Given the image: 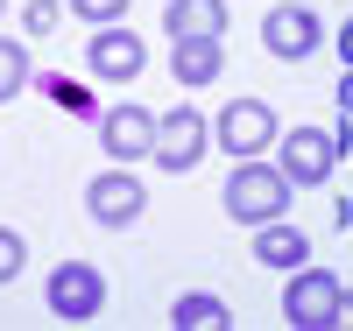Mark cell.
<instances>
[{
    "mask_svg": "<svg viewBox=\"0 0 353 331\" xmlns=\"http://www.w3.org/2000/svg\"><path fill=\"white\" fill-rule=\"evenodd\" d=\"M353 148V71H339V156Z\"/></svg>",
    "mask_w": 353,
    "mask_h": 331,
    "instance_id": "20",
    "label": "cell"
},
{
    "mask_svg": "<svg viewBox=\"0 0 353 331\" xmlns=\"http://www.w3.org/2000/svg\"><path fill=\"white\" fill-rule=\"evenodd\" d=\"M28 85H36V64H28V50L14 36H0V106H14Z\"/></svg>",
    "mask_w": 353,
    "mask_h": 331,
    "instance_id": "16",
    "label": "cell"
},
{
    "mask_svg": "<svg viewBox=\"0 0 353 331\" xmlns=\"http://www.w3.org/2000/svg\"><path fill=\"white\" fill-rule=\"evenodd\" d=\"M339 64L353 71V14H346V28H339Z\"/></svg>",
    "mask_w": 353,
    "mask_h": 331,
    "instance_id": "21",
    "label": "cell"
},
{
    "mask_svg": "<svg viewBox=\"0 0 353 331\" xmlns=\"http://www.w3.org/2000/svg\"><path fill=\"white\" fill-rule=\"evenodd\" d=\"M21 268H28V239H21L14 226H0V289H8Z\"/></svg>",
    "mask_w": 353,
    "mask_h": 331,
    "instance_id": "17",
    "label": "cell"
},
{
    "mask_svg": "<svg viewBox=\"0 0 353 331\" xmlns=\"http://www.w3.org/2000/svg\"><path fill=\"white\" fill-rule=\"evenodd\" d=\"M325 43V21H318V8H269L261 14V50L276 56V64H304V56Z\"/></svg>",
    "mask_w": 353,
    "mask_h": 331,
    "instance_id": "9",
    "label": "cell"
},
{
    "mask_svg": "<svg viewBox=\"0 0 353 331\" xmlns=\"http://www.w3.org/2000/svg\"><path fill=\"white\" fill-rule=\"evenodd\" d=\"M276 134L283 127H276V106L269 99H226L212 113V148H226L233 162H241V156H269Z\"/></svg>",
    "mask_w": 353,
    "mask_h": 331,
    "instance_id": "4",
    "label": "cell"
},
{
    "mask_svg": "<svg viewBox=\"0 0 353 331\" xmlns=\"http://www.w3.org/2000/svg\"><path fill=\"white\" fill-rule=\"evenodd\" d=\"M85 64H92V78H106V85H134L141 64H149V43H141L128 21H113V28H92Z\"/></svg>",
    "mask_w": 353,
    "mask_h": 331,
    "instance_id": "10",
    "label": "cell"
},
{
    "mask_svg": "<svg viewBox=\"0 0 353 331\" xmlns=\"http://www.w3.org/2000/svg\"><path fill=\"white\" fill-rule=\"evenodd\" d=\"M339 324H346V331H353V289H346V296H339Z\"/></svg>",
    "mask_w": 353,
    "mask_h": 331,
    "instance_id": "22",
    "label": "cell"
},
{
    "mask_svg": "<svg viewBox=\"0 0 353 331\" xmlns=\"http://www.w3.org/2000/svg\"><path fill=\"white\" fill-rule=\"evenodd\" d=\"M254 261H261V268H276V275H290V268H304V261H311V233H304V226H290V219L254 226Z\"/></svg>",
    "mask_w": 353,
    "mask_h": 331,
    "instance_id": "12",
    "label": "cell"
},
{
    "mask_svg": "<svg viewBox=\"0 0 353 331\" xmlns=\"http://www.w3.org/2000/svg\"><path fill=\"white\" fill-rule=\"evenodd\" d=\"M276 169L290 176L297 191H311V184H325V176L339 169V134H325V127H283L276 134Z\"/></svg>",
    "mask_w": 353,
    "mask_h": 331,
    "instance_id": "6",
    "label": "cell"
},
{
    "mask_svg": "<svg viewBox=\"0 0 353 331\" xmlns=\"http://www.w3.org/2000/svg\"><path fill=\"white\" fill-rule=\"evenodd\" d=\"M134 0H71V14L78 21H92V28H113V21H128Z\"/></svg>",
    "mask_w": 353,
    "mask_h": 331,
    "instance_id": "18",
    "label": "cell"
},
{
    "mask_svg": "<svg viewBox=\"0 0 353 331\" xmlns=\"http://www.w3.org/2000/svg\"><path fill=\"white\" fill-rule=\"evenodd\" d=\"M290 191L297 184H290L269 156H241L233 176H226V191H219V204H226V219H241V226H269V219L290 212Z\"/></svg>",
    "mask_w": 353,
    "mask_h": 331,
    "instance_id": "1",
    "label": "cell"
},
{
    "mask_svg": "<svg viewBox=\"0 0 353 331\" xmlns=\"http://www.w3.org/2000/svg\"><path fill=\"white\" fill-rule=\"evenodd\" d=\"M163 36L184 43V36H226V0H170L163 8Z\"/></svg>",
    "mask_w": 353,
    "mask_h": 331,
    "instance_id": "13",
    "label": "cell"
},
{
    "mask_svg": "<svg viewBox=\"0 0 353 331\" xmlns=\"http://www.w3.org/2000/svg\"><path fill=\"white\" fill-rule=\"evenodd\" d=\"M339 226H346V233H353V197H346V204H339Z\"/></svg>",
    "mask_w": 353,
    "mask_h": 331,
    "instance_id": "23",
    "label": "cell"
},
{
    "mask_svg": "<svg viewBox=\"0 0 353 331\" xmlns=\"http://www.w3.org/2000/svg\"><path fill=\"white\" fill-rule=\"evenodd\" d=\"M57 21H64V0H28V8H21V28H28V36H50Z\"/></svg>",
    "mask_w": 353,
    "mask_h": 331,
    "instance_id": "19",
    "label": "cell"
},
{
    "mask_svg": "<svg viewBox=\"0 0 353 331\" xmlns=\"http://www.w3.org/2000/svg\"><path fill=\"white\" fill-rule=\"evenodd\" d=\"M85 212H92V226H106V233H128L141 212H149V184H141L128 162H113L106 176L85 184Z\"/></svg>",
    "mask_w": 353,
    "mask_h": 331,
    "instance_id": "7",
    "label": "cell"
},
{
    "mask_svg": "<svg viewBox=\"0 0 353 331\" xmlns=\"http://www.w3.org/2000/svg\"><path fill=\"white\" fill-rule=\"evenodd\" d=\"M156 120L163 113H149V106H134V99H121V106H99V148H106V162H149L156 156Z\"/></svg>",
    "mask_w": 353,
    "mask_h": 331,
    "instance_id": "8",
    "label": "cell"
},
{
    "mask_svg": "<svg viewBox=\"0 0 353 331\" xmlns=\"http://www.w3.org/2000/svg\"><path fill=\"white\" fill-rule=\"evenodd\" d=\"M205 156H212V120H205L198 106H176V113H163L156 120V169L163 176H191Z\"/></svg>",
    "mask_w": 353,
    "mask_h": 331,
    "instance_id": "5",
    "label": "cell"
},
{
    "mask_svg": "<svg viewBox=\"0 0 353 331\" xmlns=\"http://www.w3.org/2000/svg\"><path fill=\"white\" fill-rule=\"evenodd\" d=\"M170 324H176V331H226V324H233V310L219 303L212 289H184V296L170 303Z\"/></svg>",
    "mask_w": 353,
    "mask_h": 331,
    "instance_id": "14",
    "label": "cell"
},
{
    "mask_svg": "<svg viewBox=\"0 0 353 331\" xmlns=\"http://www.w3.org/2000/svg\"><path fill=\"white\" fill-rule=\"evenodd\" d=\"M43 303H50L57 324H92L106 310V275L92 261H57L50 282H43Z\"/></svg>",
    "mask_w": 353,
    "mask_h": 331,
    "instance_id": "3",
    "label": "cell"
},
{
    "mask_svg": "<svg viewBox=\"0 0 353 331\" xmlns=\"http://www.w3.org/2000/svg\"><path fill=\"white\" fill-rule=\"evenodd\" d=\"M339 296H346V282L332 275V268H318V261L290 268V282H283V324L290 331H325V324H339Z\"/></svg>",
    "mask_w": 353,
    "mask_h": 331,
    "instance_id": "2",
    "label": "cell"
},
{
    "mask_svg": "<svg viewBox=\"0 0 353 331\" xmlns=\"http://www.w3.org/2000/svg\"><path fill=\"white\" fill-rule=\"evenodd\" d=\"M219 71H226L219 36H184V43H170V78H176V92H205Z\"/></svg>",
    "mask_w": 353,
    "mask_h": 331,
    "instance_id": "11",
    "label": "cell"
},
{
    "mask_svg": "<svg viewBox=\"0 0 353 331\" xmlns=\"http://www.w3.org/2000/svg\"><path fill=\"white\" fill-rule=\"evenodd\" d=\"M8 8H14V0H0V14H8Z\"/></svg>",
    "mask_w": 353,
    "mask_h": 331,
    "instance_id": "24",
    "label": "cell"
},
{
    "mask_svg": "<svg viewBox=\"0 0 353 331\" xmlns=\"http://www.w3.org/2000/svg\"><path fill=\"white\" fill-rule=\"evenodd\" d=\"M36 85H43V99H50V106H64V113H78V120H99L92 85H78V78H64V71H43Z\"/></svg>",
    "mask_w": 353,
    "mask_h": 331,
    "instance_id": "15",
    "label": "cell"
}]
</instances>
